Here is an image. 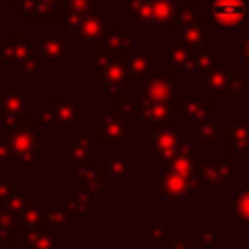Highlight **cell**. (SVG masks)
<instances>
[{
	"mask_svg": "<svg viewBox=\"0 0 249 249\" xmlns=\"http://www.w3.org/2000/svg\"><path fill=\"white\" fill-rule=\"evenodd\" d=\"M119 14L134 23L138 31H156V18L152 0H119Z\"/></svg>",
	"mask_w": 249,
	"mask_h": 249,
	"instance_id": "ac0fdd59",
	"label": "cell"
},
{
	"mask_svg": "<svg viewBox=\"0 0 249 249\" xmlns=\"http://www.w3.org/2000/svg\"><path fill=\"white\" fill-rule=\"evenodd\" d=\"M196 249H216V230L204 228L200 231V245Z\"/></svg>",
	"mask_w": 249,
	"mask_h": 249,
	"instance_id": "1f68e13d",
	"label": "cell"
},
{
	"mask_svg": "<svg viewBox=\"0 0 249 249\" xmlns=\"http://www.w3.org/2000/svg\"><path fill=\"white\" fill-rule=\"evenodd\" d=\"M233 224L235 228H249V185H245L233 200Z\"/></svg>",
	"mask_w": 249,
	"mask_h": 249,
	"instance_id": "f1b7e54d",
	"label": "cell"
},
{
	"mask_svg": "<svg viewBox=\"0 0 249 249\" xmlns=\"http://www.w3.org/2000/svg\"><path fill=\"white\" fill-rule=\"evenodd\" d=\"M39 62L41 66L60 68L66 66L70 58H74L76 43L66 37V31H41L39 39Z\"/></svg>",
	"mask_w": 249,
	"mask_h": 249,
	"instance_id": "52a82bcc",
	"label": "cell"
},
{
	"mask_svg": "<svg viewBox=\"0 0 249 249\" xmlns=\"http://www.w3.org/2000/svg\"><path fill=\"white\" fill-rule=\"evenodd\" d=\"M0 62L12 68L16 76H37L43 68L39 62V43L23 31H8L0 41Z\"/></svg>",
	"mask_w": 249,
	"mask_h": 249,
	"instance_id": "6da1fadb",
	"label": "cell"
},
{
	"mask_svg": "<svg viewBox=\"0 0 249 249\" xmlns=\"http://www.w3.org/2000/svg\"><path fill=\"white\" fill-rule=\"evenodd\" d=\"M171 228H167L161 220H148V243H161L171 239Z\"/></svg>",
	"mask_w": 249,
	"mask_h": 249,
	"instance_id": "f546056e",
	"label": "cell"
},
{
	"mask_svg": "<svg viewBox=\"0 0 249 249\" xmlns=\"http://www.w3.org/2000/svg\"><path fill=\"white\" fill-rule=\"evenodd\" d=\"M148 148L146 154L154 158L158 165H165L175 156L181 142V123H165V124H148Z\"/></svg>",
	"mask_w": 249,
	"mask_h": 249,
	"instance_id": "5b68a950",
	"label": "cell"
},
{
	"mask_svg": "<svg viewBox=\"0 0 249 249\" xmlns=\"http://www.w3.org/2000/svg\"><path fill=\"white\" fill-rule=\"evenodd\" d=\"M226 146L230 154H241L249 158V121H228Z\"/></svg>",
	"mask_w": 249,
	"mask_h": 249,
	"instance_id": "d4e9b609",
	"label": "cell"
},
{
	"mask_svg": "<svg viewBox=\"0 0 249 249\" xmlns=\"http://www.w3.org/2000/svg\"><path fill=\"white\" fill-rule=\"evenodd\" d=\"M37 119L49 128H72L84 121V103L74 95H51L39 109Z\"/></svg>",
	"mask_w": 249,
	"mask_h": 249,
	"instance_id": "277c9868",
	"label": "cell"
},
{
	"mask_svg": "<svg viewBox=\"0 0 249 249\" xmlns=\"http://www.w3.org/2000/svg\"><path fill=\"white\" fill-rule=\"evenodd\" d=\"M228 123L218 119H206L191 123V142L195 146H226Z\"/></svg>",
	"mask_w": 249,
	"mask_h": 249,
	"instance_id": "e0dca14e",
	"label": "cell"
},
{
	"mask_svg": "<svg viewBox=\"0 0 249 249\" xmlns=\"http://www.w3.org/2000/svg\"><path fill=\"white\" fill-rule=\"evenodd\" d=\"M181 84L179 72L169 68H154L138 86H140V97L148 101H163L173 103L177 97V88Z\"/></svg>",
	"mask_w": 249,
	"mask_h": 249,
	"instance_id": "ba28073f",
	"label": "cell"
},
{
	"mask_svg": "<svg viewBox=\"0 0 249 249\" xmlns=\"http://www.w3.org/2000/svg\"><path fill=\"white\" fill-rule=\"evenodd\" d=\"M60 231L62 228L56 230V233H49L47 228H31L23 233V237L35 247V249H64V243H60Z\"/></svg>",
	"mask_w": 249,
	"mask_h": 249,
	"instance_id": "83f0119b",
	"label": "cell"
},
{
	"mask_svg": "<svg viewBox=\"0 0 249 249\" xmlns=\"http://www.w3.org/2000/svg\"><path fill=\"white\" fill-rule=\"evenodd\" d=\"M101 169L105 171L107 179L109 181H126L130 173L136 171V158H124V156H119V154H113V156H107L103 158V163H101Z\"/></svg>",
	"mask_w": 249,
	"mask_h": 249,
	"instance_id": "484cf974",
	"label": "cell"
},
{
	"mask_svg": "<svg viewBox=\"0 0 249 249\" xmlns=\"http://www.w3.org/2000/svg\"><path fill=\"white\" fill-rule=\"evenodd\" d=\"M29 95L21 86H6L0 93V128H12L21 123L27 113Z\"/></svg>",
	"mask_w": 249,
	"mask_h": 249,
	"instance_id": "4fadbf2b",
	"label": "cell"
},
{
	"mask_svg": "<svg viewBox=\"0 0 249 249\" xmlns=\"http://www.w3.org/2000/svg\"><path fill=\"white\" fill-rule=\"evenodd\" d=\"M128 121L119 115L117 111H111V113H105L95 124H93V140L97 146H126L128 144V138H134L136 132L128 128L126 124Z\"/></svg>",
	"mask_w": 249,
	"mask_h": 249,
	"instance_id": "9c48e42d",
	"label": "cell"
},
{
	"mask_svg": "<svg viewBox=\"0 0 249 249\" xmlns=\"http://www.w3.org/2000/svg\"><path fill=\"white\" fill-rule=\"evenodd\" d=\"M233 72L228 70H210L200 80V95L212 103L216 101H239L243 99L245 89L239 86L243 76L231 78Z\"/></svg>",
	"mask_w": 249,
	"mask_h": 249,
	"instance_id": "8992f818",
	"label": "cell"
},
{
	"mask_svg": "<svg viewBox=\"0 0 249 249\" xmlns=\"http://www.w3.org/2000/svg\"><path fill=\"white\" fill-rule=\"evenodd\" d=\"M123 60L130 84H140L154 70V51H130Z\"/></svg>",
	"mask_w": 249,
	"mask_h": 249,
	"instance_id": "cb8c5ba5",
	"label": "cell"
},
{
	"mask_svg": "<svg viewBox=\"0 0 249 249\" xmlns=\"http://www.w3.org/2000/svg\"><path fill=\"white\" fill-rule=\"evenodd\" d=\"M191 60H193V53L185 45H181L177 41L165 43V68L175 70V72H181V70L187 72Z\"/></svg>",
	"mask_w": 249,
	"mask_h": 249,
	"instance_id": "4316f807",
	"label": "cell"
},
{
	"mask_svg": "<svg viewBox=\"0 0 249 249\" xmlns=\"http://www.w3.org/2000/svg\"><path fill=\"white\" fill-rule=\"evenodd\" d=\"M4 2H6V6H10V8H12V12H14V14L21 16L29 0H4Z\"/></svg>",
	"mask_w": 249,
	"mask_h": 249,
	"instance_id": "d6a6232c",
	"label": "cell"
},
{
	"mask_svg": "<svg viewBox=\"0 0 249 249\" xmlns=\"http://www.w3.org/2000/svg\"><path fill=\"white\" fill-rule=\"evenodd\" d=\"M95 10H101V0H66V12L56 25L58 29L72 33L78 23Z\"/></svg>",
	"mask_w": 249,
	"mask_h": 249,
	"instance_id": "603a6c76",
	"label": "cell"
},
{
	"mask_svg": "<svg viewBox=\"0 0 249 249\" xmlns=\"http://www.w3.org/2000/svg\"><path fill=\"white\" fill-rule=\"evenodd\" d=\"M173 105H175L181 121L198 123V121H206V119H216L214 103L208 101V99H204L202 95H198V97H193V95H177L173 99Z\"/></svg>",
	"mask_w": 249,
	"mask_h": 249,
	"instance_id": "d6986e66",
	"label": "cell"
},
{
	"mask_svg": "<svg viewBox=\"0 0 249 249\" xmlns=\"http://www.w3.org/2000/svg\"><path fill=\"white\" fill-rule=\"evenodd\" d=\"M193 249H196V247H193Z\"/></svg>",
	"mask_w": 249,
	"mask_h": 249,
	"instance_id": "d590c367",
	"label": "cell"
},
{
	"mask_svg": "<svg viewBox=\"0 0 249 249\" xmlns=\"http://www.w3.org/2000/svg\"><path fill=\"white\" fill-rule=\"evenodd\" d=\"M93 134L80 132L76 138L68 142V171H78L80 167L91 165V150H93Z\"/></svg>",
	"mask_w": 249,
	"mask_h": 249,
	"instance_id": "7402d4cb",
	"label": "cell"
},
{
	"mask_svg": "<svg viewBox=\"0 0 249 249\" xmlns=\"http://www.w3.org/2000/svg\"><path fill=\"white\" fill-rule=\"evenodd\" d=\"M76 191L86 195L88 198H109V179L105 171L97 165L80 167L76 173Z\"/></svg>",
	"mask_w": 249,
	"mask_h": 249,
	"instance_id": "5bb4252c",
	"label": "cell"
},
{
	"mask_svg": "<svg viewBox=\"0 0 249 249\" xmlns=\"http://www.w3.org/2000/svg\"><path fill=\"white\" fill-rule=\"evenodd\" d=\"M235 249H249V243H243V245H239V247H235Z\"/></svg>",
	"mask_w": 249,
	"mask_h": 249,
	"instance_id": "836d02e7",
	"label": "cell"
},
{
	"mask_svg": "<svg viewBox=\"0 0 249 249\" xmlns=\"http://www.w3.org/2000/svg\"><path fill=\"white\" fill-rule=\"evenodd\" d=\"M89 200L91 198H88L86 195H82L78 191L68 193V204L74 210V214H78V216H84V218H89L91 216V202Z\"/></svg>",
	"mask_w": 249,
	"mask_h": 249,
	"instance_id": "4dcf8cb0",
	"label": "cell"
},
{
	"mask_svg": "<svg viewBox=\"0 0 249 249\" xmlns=\"http://www.w3.org/2000/svg\"><path fill=\"white\" fill-rule=\"evenodd\" d=\"M138 119H142L146 124H165V123H181L179 113L173 103L163 101H148L140 97L138 105Z\"/></svg>",
	"mask_w": 249,
	"mask_h": 249,
	"instance_id": "44dd1931",
	"label": "cell"
},
{
	"mask_svg": "<svg viewBox=\"0 0 249 249\" xmlns=\"http://www.w3.org/2000/svg\"><path fill=\"white\" fill-rule=\"evenodd\" d=\"M111 16L103 10H95L89 16H86L78 27L72 31L76 35V39L88 49V51H97L103 43V39L107 37L109 29H111Z\"/></svg>",
	"mask_w": 249,
	"mask_h": 249,
	"instance_id": "7c38bea8",
	"label": "cell"
},
{
	"mask_svg": "<svg viewBox=\"0 0 249 249\" xmlns=\"http://www.w3.org/2000/svg\"><path fill=\"white\" fill-rule=\"evenodd\" d=\"M66 12V0H29L19 16L25 23H58Z\"/></svg>",
	"mask_w": 249,
	"mask_h": 249,
	"instance_id": "2e32d148",
	"label": "cell"
},
{
	"mask_svg": "<svg viewBox=\"0 0 249 249\" xmlns=\"http://www.w3.org/2000/svg\"><path fill=\"white\" fill-rule=\"evenodd\" d=\"M156 198H160V200H196L198 189L195 185V179L183 177V175L175 173L173 169L165 167L158 177Z\"/></svg>",
	"mask_w": 249,
	"mask_h": 249,
	"instance_id": "8fae6325",
	"label": "cell"
},
{
	"mask_svg": "<svg viewBox=\"0 0 249 249\" xmlns=\"http://www.w3.org/2000/svg\"><path fill=\"white\" fill-rule=\"evenodd\" d=\"M235 183V165L233 154L214 156V158H196L195 161V185L198 191H233Z\"/></svg>",
	"mask_w": 249,
	"mask_h": 249,
	"instance_id": "3957f363",
	"label": "cell"
},
{
	"mask_svg": "<svg viewBox=\"0 0 249 249\" xmlns=\"http://www.w3.org/2000/svg\"><path fill=\"white\" fill-rule=\"evenodd\" d=\"M10 249H29V247H10Z\"/></svg>",
	"mask_w": 249,
	"mask_h": 249,
	"instance_id": "e575fe53",
	"label": "cell"
},
{
	"mask_svg": "<svg viewBox=\"0 0 249 249\" xmlns=\"http://www.w3.org/2000/svg\"><path fill=\"white\" fill-rule=\"evenodd\" d=\"M134 43H136V33L128 29V23H111V29L107 33V37L103 39L101 47L103 51H107L113 56H126L130 51H134Z\"/></svg>",
	"mask_w": 249,
	"mask_h": 249,
	"instance_id": "ffe728a7",
	"label": "cell"
},
{
	"mask_svg": "<svg viewBox=\"0 0 249 249\" xmlns=\"http://www.w3.org/2000/svg\"><path fill=\"white\" fill-rule=\"evenodd\" d=\"M247 8L243 0H212L210 4V19L222 31H231L239 27L245 19Z\"/></svg>",
	"mask_w": 249,
	"mask_h": 249,
	"instance_id": "9a60e30c",
	"label": "cell"
},
{
	"mask_svg": "<svg viewBox=\"0 0 249 249\" xmlns=\"http://www.w3.org/2000/svg\"><path fill=\"white\" fill-rule=\"evenodd\" d=\"M31 115H27L21 123H18L12 128V134L8 138L12 152L16 156V161L23 167V171H29V167L37 161V154H39V142H37V134H35V126H31V123H27Z\"/></svg>",
	"mask_w": 249,
	"mask_h": 249,
	"instance_id": "30bf717a",
	"label": "cell"
},
{
	"mask_svg": "<svg viewBox=\"0 0 249 249\" xmlns=\"http://www.w3.org/2000/svg\"><path fill=\"white\" fill-rule=\"evenodd\" d=\"M91 76L93 82L103 86V101L115 103L123 95H126L128 88V76L124 68V60L121 56H113L103 49L93 51V60H91Z\"/></svg>",
	"mask_w": 249,
	"mask_h": 249,
	"instance_id": "7a4b0ae2",
	"label": "cell"
}]
</instances>
